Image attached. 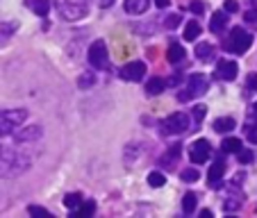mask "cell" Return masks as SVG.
Instances as JSON below:
<instances>
[{
	"instance_id": "5b68a950",
	"label": "cell",
	"mask_w": 257,
	"mask_h": 218,
	"mask_svg": "<svg viewBox=\"0 0 257 218\" xmlns=\"http://www.w3.org/2000/svg\"><path fill=\"white\" fill-rule=\"evenodd\" d=\"M25 118H28L25 109H7V112H0V136L12 134L16 127L23 125Z\"/></svg>"
},
{
	"instance_id": "74e56055",
	"label": "cell",
	"mask_w": 257,
	"mask_h": 218,
	"mask_svg": "<svg viewBox=\"0 0 257 218\" xmlns=\"http://www.w3.org/2000/svg\"><path fill=\"white\" fill-rule=\"evenodd\" d=\"M180 82H182V73H178V75L166 80V87H175V84H180Z\"/></svg>"
},
{
	"instance_id": "e0dca14e",
	"label": "cell",
	"mask_w": 257,
	"mask_h": 218,
	"mask_svg": "<svg viewBox=\"0 0 257 218\" xmlns=\"http://www.w3.org/2000/svg\"><path fill=\"white\" fill-rule=\"evenodd\" d=\"M164 89H166V82L162 78H151L148 84H146V93H148V96H160Z\"/></svg>"
},
{
	"instance_id": "2e32d148",
	"label": "cell",
	"mask_w": 257,
	"mask_h": 218,
	"mask_svg": "<svg viewBox=\"0 0 257 218\" xmlns=\"http://www.w3.org/2000/svg\"><path fill=\"white\" fill-rule=\"evenodd\" d=\"M16 30H19V21H5V19H0V39H3V41L10 39Z\"/></svg>"
},
{
	"instance_id": "8fae6325",
	"label": "cell",
	"mask_w": 257,
	"mask_h": 218,
	"mask_svg": "<svg viewBox=\"0 0 257 218\" xmlns=\"http://www.w3.org/2000/svg\"><path fill=\"white\" fill-rule=\"evenodd\" d=\"M223 175H225V161L218 157V159L214 161L212 166H209V173H207L209 186H212V189H218V186H221V179H223Z\"/></svg>"
},
{
	"instance_id": "3957f363",
	"label": "cell",
	"mask_w": 257,
	"mask_h": 218,
	"mask_svg": "<svg viewBox=\"0 0 257 218\" xmlns=\"http://www.w3.org/2000/svg\"><path fill=\"white\" fill-rule=\"evenodd\" d=\"M250 46H252L250 34H248L246 30H241V28H232L230 30V34L225 37L223 48L230 50V53H234V55H241V53H246Z\"/></svg>"
},
{
	"instance_id": "ffe728a7",
	"label": "cell",
	"mask_w": 257,
	"mask_h": 218,
	"mask_svg": "<svg viewBox=\"0 0 257 218\" xmlns=\"http://www.w3.org/2000/svg\"><path fill=\"white\" fill-rule=\"evenodd\" d=\"M234 127H237V123H234V118H216L214 121V130L221 134V132H232Z\"/></svg>"
},
{
	"instance_id": "8992f818",
	"label": "cell",
	"mask_w": 257,
	"mask_h": 218,
	"mask_svg": "<svg viewBox=\"0 0 257 218\" xmlns=\"http://www.w3.org/2000/svg\"><path fill=\"white\" fill-rule=\"evenodd\" d=\"M187 130H189V116L182 112H175L162 121V132L164 134H185Z\"/></svg>"
},
{
	"instance_id": "8d00e7d4",
	"label": "cell",
	"mask_w": 257,
	"mask_h": 218,
	"mask_svg": "<svg viewBox=\"0 0 257 218\" xmlns=\"http://www.w3.org/2000/svg\"><path fill=\"white\" fill-rule=\"evenodd\" d=\"M246 89H248V93H250V91H255V89H257V75H255V73H252L250 78H248V84H246Z\"/></svg>"
},
{
	"instance_id": "b9f144b4",
	"label": "cell",
	"mask_w": 257,
	"mask_h": 218,
	"mask_svg": "<svg viewBox=\"0 0 257 218\" xmlns=\"http://www.w3.org/2000/svg\"><path fill=\"white\" fill-rule=\"evenodd\" d=\"M255 114H257V102H255Z\"/></svg>"
},
{
	"instance_id": "d4e9b609",
	"label": "cell",
	"mask_w": 257,
	"mask_h": 218,
	"mask_svg": "<svg viewBox=\"0 0 257 218\" xmlns=\"http://www.w3.org/2000/svg\"><path fill=\"white\" fill-rule=\"evenodd\" d=\"M96 84V75L93 73H84V75H80L78 78V87L80 89H89V87H93Z\"/></svg>"
},
{
	"instance_id": "603a6c76",
	"label": "cell",
	"mask_w": 257,
	"mask_h": 218,
	"mask_svg": "<svg viewBox=\"0 0 257 218\" xmlns=\"http://www.w3.org/2000/svg\"><path fill=\"white\" fill-rule=\"evenodd\" d=\"M239 148H241V141L234 139V136H228V139L221 143V150H223V152H237Z\"/></svg>"
},
{
	"instance_id": "f1b7e54d",
	"label": "cell",
	"mask_w": 257,
	"mask_h": 218,
	"mask_svg": "<svg viewBox=\"0 0 257 218\" xmlns=\"http://www.w3.org/2000/svg\"><path fill=\"white\" fill-rule=\"evenodd\" d=\"M237 159H239V164H250L252 161V150H248V148H239Z\"/></svg>"
},
{
	"instance_id": "4dcf8cb0",
	"label": "cell",
	"mask_w": 257,
	"mask_h": 218,
	"mask_svg": "<svg viewBox=\"0 0 257 218\" xmlns=\"http://www.w3.org/2000/svg\"><path fill=\"white\" fill-rule=\"evenodd\" d=\"M205 114H207V107H205V105H196L194 107V121L196 123H203Z\"/></svg>"
},
{
	"instance_id": "f35d334b",
	"label": "cell",
	"mask_w": 257,
	"mask_h": 218,
	"mask_svg": "<svg viewBox=\"0 0 257 218\" xmlns=\"http://www.w3.org/2000/svg\"><path fill=\"white\" fill-rule=\"evenodd\" d=\"M246 21H248V23L257 21V12H246Z\"/></svg>"
},
{
	"instance_id": "ac0fdd59",
	"label": "cell",
	"mask_w": 257,
	"mask_h": 218,
	"mask_svg": "<svg viewBox=\"0 0 257 218\" xmlns=\"http://www.w3.org/2000/svg\"><path fill=\"white\" fill-rule=\"evenodd\" d=\"M185 48L180 44H171V48L166 50V59H169L171 64H178V62H182V57H185Z\"/></svg>"
},
{
	"instance_id": "4316f807",
	"label": "cell",
	"mask_w": 257,
	"mask_h": 218,
	"mask_svg": "<svg viewBox=\"0 0 257 218\" xmlns=\"http://www.w3.org/2000/svg\"><path fill=\"white\" fill-rule=\"evenodd\" d=\"M148 184H151L153 189H160V186L166 184V177L162 173H151L148 175Z\"/></svg>"
},
{
	"instance_id": "30bf717a",
	"label": "cell",
	"mask_w": 257,
	"mask_h": 218,
	"mask_svg": "<svg viewBox=\"0 0 257 218\" xmlns=\"http://www.w3.org/2000/svg\"><path fill=\"white\" fill-rule=\"evenodd\" d=\"M237 73H239V66H237V62H230V59H221L218 62V66H216V75L218 80H234L237 78Z\"/></svg>"
},
{
	"instance_id": "7a4b0ae2",
	"label": "cell",
	"mask_w": 257,
	"mask_h": 218,
	"mask_svg": "<svg viewBox=\"0 0 257 218\" xmlns=\"http://www.w3.org/2000/svg\"><path fill=\"white\" fill-rule=\"evenodd\" d=\"M91 0H57V12L64 21H80L87 16Z\"/></svg>"
},
{
	"instance_id": "d6a6232c",
	"label": "cell",
	"mask_w": 257,
	"mask_h": 218,
	"mask_svg": "<svg viewBox=\"0 0 257 218\" xmlns=\"http://www.w3.org/2000/svg\"><path fill=\"white\" fill-rule=\"evenodd\" d=\"M182 23V21H180V16L178 14H171V16H166V21H164V25L169 30H173V28H178V25Z\"/></svg>"
},
{
	"instance_id": "ab89813d",
	"label": "cell",
	"mask_w": 257,
	"mask_h": 218,
	"mask_svg": "<svg viewBox=\"0 0 257 218\" xmlns=\"http://www.w3.org/2000/svg\"><path fill=\"white\" fill-rule=\"evenodd\" d=\"M169 3H171V0H155V5L160 7V10H164V7H169Z\"/></svg>"
},
{
	"instance_id": "5bb4252c",
	"label": "cell",
	"mask_w": 257,
	"mask_h": 218,
	"mask_svg": "<svg viewBox=\"0 0 257 218\" xmlns=\"http://www.w3.org/2000/svg\"><path fill=\"white\" fill-rule=\"evenodd\" d=\"M148 5H151V0H125V12L132 16H139L148 10Z\"/></svg>"
},
{
	"instance_id": "44dd1931",
	"label": "cell",
	"mask_w": 257,
	"mask_h": 218,
	"mask_svg": "<svg viewBox=\"0 0 257 218\" xmlns=\"http://www.w3.org/2000/svg\"><path fill=\"white\" fill-rule=\"evenodd\" d=\"M196 57H198L200 62H205V64L212 62L214 59V48L209 44H200L198 48H196Z\"/></svg>"
},
{
	"instance_id": "6da1fadb",
	"label": "cell",
	"mask_w": 257,
	"mask_h": 218,
	"mask_svg": "<svg viewBox=\"0 0 257 218\" xmlns=\"http://www.w3.org/2000/svg\"><path fill=\"white\" fill-rule=\"evenodd\" d=\"M30 159L16 150H0V175L3 177H14L28 170Z\"/></svg>"
},
{
	"instance_id": "d6986e66",
	"label": "cell",
	"mask_w": 257,
	"mask_h": 218,
	"mask_svg": "<svg viewBox=\"0 0 257 218\" xmlns=\"http://www.w3.org/2000/svg\"><path fill=\"white\" fill-rule=\"evenodd\" d=\"M200 37V25L198 21H189L185 25V41H196Z\"/></svg>"
},
{
	"instance_id": "4fadbf2b",
	"label": "cell",
	"mask_w": 257,
	"mask_h": 218,
	"mask_svg": "<svg viewBox=\"0 0 257 218\" xmlns=\"http://www.w3.org/2000/svg\"><path fill=\"white\" fill-rule=\"evenodd\" d=\"M25 7H28V10H32L34 14H39V16H48L50 0H25Z\"/></svg>"
},
{
	"instance_id": "484cf974",
	"label": "cell",
	"mask_w": 257,
	"mask_h": 218,
	"mask_svg": "<svg viewBox=\"0 0 257 218\" xmlns=\"http://www.w3.org/2000/svg\"><path fill=\"white\" fill-rule=\"evenodd\" d=\"M64 204H66L68 209H75L82 204V193H68L66 198H64Z\"/></svg>"
},
{
	"instance_id": "277c9868",
	"label": "cell",
	"mask_w": 257,
	"mask_h": 218,
	"mask_svg": "<svg viewBox=\"0 0 257 218\" xmlns=\"http://www.w3.org/2000/svg\"><path fill=\"white\" fill-rule=\"evenodd\" d=\"M205 91H207V78H205L203 73H191L187 87L178 93V100L180 102H189V100H194V98L203 96Z\"/></svg>"
},
{
	"instance_id": "836d02e7",
	"label": "cell",
	"mask_w": 257,
	"mask_h": 218,
	"mask_svg": "<svg viewBox=\"0 0 257 218\" xmlns=\"http://www.w3.org/2000/svg\"><path fill=\"white\" fill-rule=\"evenodd\" d=\"M28 211L32 213V216H48V213H50L48 209H44V207H37V204H32V207L28 209Z\"/></svg>"
},
{
	"instance_id": "cb8c5ba5",
	"label": "cell",
	"mask_w": 257,
	"mask_h": 218,
	"mask_svg": "<svg viewBox=\"0 0 257 218\" xmlns=\"http://www.w3.org/2000/svg\"><path fill=\"white\" fill-rule=\"evenodd\" d=\"M96 211V204L93 202H87V204H80V207L73 209V218L75 216H89V213Z\"/></svg>"
},
{
	"instance_id": "52a82bcc",
	"label": "cell",
	"mask_w": 257,
	"mask_h": 218,
	"mask_svg": "<svg viewBox=\"0 0 257 218\" xmlns=\"http://www.w3.org/2000/svg\"><path fill=\"white\" fill-rule=\"evenodd\" d=\"M89 64H91L93 68H98V71L109 68V53H107V46L102 39L93 41L91 48H89Z\"/></svg>"
},
{
	"instance_id": "1f68e13d",
	"label": "cell",
	"mask_w": 257,
	"mask_h": 218,
	"mask_svg": "<svg viewBox=\"0 0 257 218\" xmlns=\"http://www.w3.org/2000/svg\"><path fill=\"white\" fill-rule=\"evenodd\" d=\"M223 207H225V211H232V209H239V207H241V200L234 198V195H230V198L225 200Z\"/></svg>"
},
{
	"instance_id": "d590c367",
	"label": "cell",
	"mask_w": 257,
	"mask_h": 218,
	"mask_svg": "<svg viewBox=\"0 0 257 218\" xmlns=\"http://www.w3.org/2000/svg\"><path fill=\"white\" fill-rule=\"evenodd\" d=\"M237 10H239L237 0H225V12H228V14H232V12H237Z\"/></svg>"
},
{
	"instance_id": "f546056e",
	"label": "cell",
	"mask_w": 257,
	"mask_h": 218,
	"mask_svg": "<svg viewBox=\"0 0 257 218\" xmlns=\"http://www.w3.org/2000/svg\"><path fill=\"white\" fill-rule=\"evenodd\" d=\"M180 177H182V182H196V179H198V170L196 168H185L182 173H180Z\"/></svg>"
},
{
	"instance_id": "9a60e30c",
	"label": "cell",
	"mask_w": 257,
	"mask_h": 218,
	"mask_svg": "<svg viewBox=\"0 0 257 218\" xmlns=\"http://www.w3.org/2000/svg\"><path fill=\"white\" fill-rule=\"evenodd\" d=\"M228 25V12H214V16H212V21H209V30L212 32H221V30Z\"/></svg>"
},
{
	"instance_id": "60d3db41",
	"label": "cell",
	"mask_w": 257,
	"mask_h": 218,
	"mask_svg": "<svg viewBox=\"0 0 257 218\" xmlns=\"http://www.w3.org/2000/svg\"><path fill=\"white\" fill-rule=\"evenodd\" d=\"M114 5V0H100V7H109Z\"/></svg>"
},
{
	"instance_id": "7402d4cb",
	"label": "cell",
	"mask_w": 257,
	"mask_h": 218,
	"mask_svg": "<svg viewBox=\"0 0 257 218\" xmlns=\"http://www.w3.org/2000/svg\"><path fill=\"white\" fill-rule=\"evenodd\" d=\"M180 152H182V145H180V143H173V145H171V150L166 152L164 157H162V164H169V166H171V164H173V161L180 157Z\"/></svg>"
},
{
	"instance_id": "7c38bea8",
	"label": "cell",
	"mask_w": 257,
	"mask_h": 218,
	"mask_svg": "<svg viewBox=\"0 0 257 218\" xmlns=\"http://www.w3.org/2000/svg\"><path fill=\"white\" fill-rule=\"evenodd\" d=\"M12 134H14V139L16 141H21V143H23V141H32V139H39L41 136V127L39 125H30V127H16L14 132H12Z\"/></svg>"
},
{
	"instance_id": "e575fe53",
	"label": "cell",
	"mask_w": 257,
	"mask_h": 218,
	"mask_svg": "<svg viewBox=\"0 0 257 218\" xmlns=\"http://www.w3.org/2000/svg\"><path fill=\"white\" fill-rule=\"evenodd\" d=\"M189 10L194 12V14H203V12H205V5L200 3V0H194V3L189 5Z\"/></svg>"
},
{
	"instance_id": "83f0119b",
	"label": "cell",
	"mask_w": 257,
	"mask_h": 218,
	"mask_svg": "<svg viewBox=\"0 0 257 218\" xmlns=\"http://www.w3.org/2000/svg\"><path fill=\"white\" fill-rule=\"evenodd\" d=\"M182 209H185V213H191L196 209V195L194 193H187L185 198H182Z\"/></svg>"
},
{
	"instance_id": "9c48e42d",
	"label": "cell",
	"mask_w": 257,
	"mask_h": 218,
	"mask_svg": "<svg viewBox=\"0 0 257 218\" xmlns=\"http://www.w3.org/2000/svg\"><path fill=\"white\" fill-rule=\"evenodd\" d=\"M146 75V64L144 62H130L121 68V78L127 82H141Z\"/></svg>"
},
{
	"instance_id": "ba28073f",
	"label": "cell",
	"mask_w": 257,
	"mask_h": 218,
	"mask_svg": "<svg viewBox=\"0 0 257 218\" xmlns=\"http://www.w3.org/2000/svg\"><path fill=\"white\" fill-rule=\"evenodd\" d=\"M209 155H212V145H209V141L198 139L189 145V157H191L194 164H205V161L209 159Z\"/></svg>"
}]
</instances>
